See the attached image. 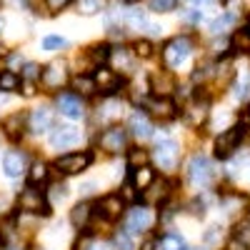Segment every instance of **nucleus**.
Instances as JSON below:
<instances>
[{
    "label": "nucleus",
    "instance_id": "2",
    "mask_svg": "<svg viewBox=\"0 0 250 250\" xmlns=\"http://www.w3.org/2000/svg\"><path fill=\"white\" fill-rule=\"evenodd\" d=\"M18 208L28 215H50V203L43 190H38L35 185H28L23 193L18 195Z\"/></svg>",
    "mask_w": 250,
    "mask_h": 250
},
{
    "label": "nucleus",
    "instance_id": "25",
    "mask_svg": "<svg viewBox=\"0 0 250 250\" xmlns=\"http://www.w3.org/2000/svg\"><path fill=\"white\" fill-rule=\"evenodd\" d=\"M73 90H78V95H93L98 90L95 85V78H88V75H75L73 78Z\"/></svg>",
    "mask_w": 250,
    "mask_h": 250
},
{
    "label": "nucleus",
    "instance_id": "7",
    "mask_svg": "<svg viewBox=\"0 0 250 250\" xmlns=\"http://www.w3.org/2000/svg\"><path fill=\"white\" fill-rule=\"evenodd\" d=\"M153 160H155V165L160 170L173 173L178 168V163H180V148L173 140H163V143H158V148L153 153Z\"/></svg>",
    "mask_w": 250,
    "mask_h": 250
},
{
    "label": "nucleus",
    "instance_id": "33",
    "mask_svg": "<svg viewBox=\"0 0 250 250\" xmlns=\"http://www.w3.org/2000/svg\"><path fill=\"white\" fill-rule=\"evenodd\" d=\"M173 88H175V85H173L170 78H153V90H155L158 95H168Z\"/></svg>",
    "mask_w": 250,
    "mask_h": 250
},
{
    "label": "nucleus",
    "instance_id": "20",
    "mask_svg": "<svg viewBox=\"0 0 250 250\" xmlns=\"http://www.w3.org/2000/svg\"><path fill=\"white\" fill-rule=\"evenodd\" d=\"M130 133L138 138V140H148L153 135V123L145 113H133L130 115Z\"/></svg>",
    "mask_w": 250,
    "mask_h": 250
},
{
    "label": "nucleus",
    "instance_id": "11",
    "mask_svg": "<svg viewBox=\"0 0 250 250\" xmlns=\"http://www.w3.org/2000/svg\"><path fill=\"white\" fill-rule=\"evenodd\" d=\"M185 123L188 125H193V128H200V125L208 120V115H210V103H208V98L200 100V95L190 103V105L185 108Z\"/></svg>",
    "mask_w": 250,
    "mask_h": 250
},
{
    "label": "nucleus",
    "instance_id": "4",
    "mask_svg": "<svg viewBox=\"0 0 250 250\" xmlns=\"http://www.w3.org/2000/svg\"><path fill=\"white\" fill-rule=\"evenodd\" d=\"M188 180L198 188H208L215 180V168H213V160L205 158V155H193L190 165H188Z\"/></svg>",
    "mask_w": 250,
    "mask_h": 250
},
{
    "label": "nucleus",
    "instance_id": "15",
    "mask_svg": "<svg viewBox=\"0 0 250 250\" xmlns=\"http://www.w3.org/2000/svg\"><path fill=\"white\" fill-rule=\"evenodd\" d=\"M170 195V183L168 180H153L143 190V203L145 205H163Z\"/></svg>",
    "mask_w": 250,
    "mask_h": 250
},
{
    "label": "nucleus",
    "instance_id": "28",
    "mask_svg": "<svg viewBox=\"0 0 250 250\" xmlns=\"http://www.w3.org/2000/svg\"><path fill=\"white\" fill-rule=\"evenodd\" d=\"M45 180H48V165L45 163H33L30 173H28V183L38 185V183H45Z\"/></svg>",
    "mask_w": 250,
    "mask_h": 250
},
{
    "label": "nucleus",
    "instance_id": "29",
    "mask_svg": "<svg viewBox=\"0 0 250 250\" xmlns=\"http://www.w3.org/2000/svg\"><path fill=\"white\" fill-rule=\"evenodd\" d=\"M148 160H150V155L145 153V150H140V148H133V150L128 153V168H130V170H135V168H143V165H148Z\"/></svg>",
    "mask_w": 250,
    "mask_h": 250
},
{
    "label": "nucleus",
    "instance_id": "48",
    "mask_svg": "<svg viewBox=\"0 0 250 250\" xmlns=\"http://www.w3.org/2000/svg\"><path fill=\"white\" fill-rule=\"evenodd\" d=\"M188 3H193V5H200V3H205V0H188Z\"/></svg>",
    "mask_w": 250,
    "mask_h": 250
},
{
    "label": "nucleus",
    "instance_id": "50",
    "mask_svg": "<svg viewBox=\"0 0 250 250\" xmlns=\"http://www.w3.org/2000/svg\"><path fill=\"white\" fill-rule=\"evenodd\" d=\"M0 55H3V48H0Z\"/></svg>",
    "mask_w": 250,
    "mask_h": 250
},
{
    "label": "nucleus",
    "instance_id": "26",
    "mask_svg": "<svg viewBox=\"0 0 250 250\" xmlns=\"http://www.w3.org/2000/svg\"><path fill=\"white\" fill-rule=\"evenodd\" d=\"M20 78L15 70H3L0 73V93H15L20 88Z\"/></svg>",
    "mask_w": 250,
    "mask_h": 250
},
{
    "label": "nucleus",
    "instance_id": "30",
    "mask_svg": "<svg viewBox=\"0 0 250 250\" xmlns=\"http://www.w3.org/2000/svg\"><path fill=\"white\" fill-rule=\"evenodd\" d=\"M105 8V0H78V13L83 15H95Z\"/></svg>",
    "mask_w": 250,
    "mask_h": 250
},
{
    "label": "nucleus",
    "instance_id": "12",
    "mask_svg": "<svg viewBox=\"0 0 250 250\" xmlns=\"http://www.w3.org/2000/svg\"><path fill=\"white\" fill-rule=\"evenodd\" d=\"M40 83H43L45 88L55 90V88H62L68 83V70L62 62H50L48 68H43V73H40Z\"/></svg>",
    "mask_w": 250,
    "mask_h": 250
},
{
    "label": "nucleus",
    "instance_id": "46",
    "mask_svg": "<svg viewBox=\"0 0 250 250\" xmlns=\"http://www.w3.org/2000/svg\"><path fill=\"white\" fill-rule=\"evenodd\" d=\"M3 28H5V18L0 15V35H3Z\"/></svg>",
    "mask_w": 250,
    "mask_h": 250
},
{
    "label": "nucleus",
    "instance_id": "10",
    "mask_svg": "<svg viewBox=\"0 0 250 250\" xmlns=\"http://www.w3.org/2000/svg\"><path fill=\"white\" fill-rule=\"evenodd\" d=\"M100 218H105V220H118L123 213H125V200L123 195H105V198H100L95 203V210Z\"/></svg>",
    "mask_w": 250,
    "mask_h": 250
},
{
    "label": "nucleus",
    "instance_id": "22",
    "mask_svg": "<svg viewBox=\"0 0 250 250\" xmlns=\"http://www.w3.org/2000/svg\"><path fill=\"white\" fill-rule=\"evenodd\" d=\"M245 205H248V198L240 195V193H225L220 198V208L228 213V215H238L245 210Z\"/></svg>",
    "mask_w": 250,
    "mask_h": 250
},
{
    "label": "nucleus",
    "instance_id": "44",
    "mask_svg": "<svg viewBox=\"0 0 250 250\" xmlns=\"http://www.w3.org/2000/svg\"><path fill=\"white\" fill-rule=\"evenodd\" d=\"M185 18H188V20H193V23H195V20H200V13H198V10H193V13H188Z\"/></svg>",
    "mask_w": 250,
    "mask_h": 250
},
{
    "label": "nucleus",
    "instance_id": "13",
    "mask_svg": "<svg viewBox=\"0 0 250 250\" xmlns=\"http://www.w3.org/2000/svg\"><path fill=\"white\" fill-rule=\"evenodd\" d=\"M53 123H55V110H50V108H38V110H33L30 115H28V130H33V133H48L50 128H53Z\"/></svg>",
    "mask_w": 250,
    "mask_h": 250
},
{
    "label": "nucleus",
    "instance_id": "51",
    "mask_svg": "<svg viewBox=\"0 0 250 250\" xmlns=\"http://www.w3.org/2000/svg\"><path fill=\"white\" fill-rule=\"evenodd\" d=\"M248 113H250V105H248Z\"/></svg>",
    "mask_w": 250,
    "mask_h": 250
},
{
    "label": "nucleus",
    "instance_id": "6",
    "mask_svg": "<svg viewBox=\"0 0 250 250\" xmlns=\"http://www.w3.org/2000/svg\"><path fill=\"white\" fill-rule=\"evenodd\" d=\"M98 145L105 153L115 155V153H123L125 148H128V130L120 128V125H110L108 130H103L100 138H98Z\"/></svg>",
    "mask_w": 250,
    "mask_h": 250
},
{
    "label": "nucleus",
    "instance_id": "18",
    "mask_svg": "<svg viewBox=\"0 0 250 250\" xmlns=\"http://www.w3.org/2000/svg\"><path fill=\"white\" fill-rule=\"evenodd\" d=\"M133 58H135V53H133V50L118 45V48H110L108 62L113 65V70H115V73H130V70H133Z\"/></svg>",
    "mask_w": 250,
    "mask_h": 250
},
{
    "label": "nucleus",
    "instance_id": "9",
    "mask_svg": "<svg viewBox=\"0 0 250 250\" xmlns=\"http://www.w3.org/2000/svg\"><path fill=\"white\" fill-rule=\"evenodd\" d=\"M58 110L65 115V118H83L85 115V103H83V98L78 93H60L58 100H55Z\"/></svg>",
    "mask_w": 250,
    "mask_h": 250
},
{
    "label": "nucleus",
    "instance_id": "21",
    "mask_svg": "<svg viewBox=\"0 0 250 250\" xmlns=\"http://www.w3.org/2000/svg\"><path fill=\"white\" fill-rule=\"evenodd\" d=\"M25 123H28V115H23V113H13V115H8V118L3 120V125H0V128L5 130L8 138L18 140L20 135H23V130H25Z\"/></svg>",
    "mask_w": 250,
    "mask_h": 250
},
{
    "label": "nucleus",
    "instance_id": "47",
    "mask_svg": "<svg viewBox=\"0 0 250 250\" xmlns=\"http://www.w3.org/2000/svg\"><path fill=\"white\" fill-rule=\"evenodd\" d=\"M5 240V233H3V225H0V243H3Z\"/></svg>",
    "mask_w": 250,
    "mask_h": 250
},
{
    "label": "nucleus",
    "instance_id": "41",
    "mask_svg": "<svg viewBox=\"0 0 250 250\" xmlns=\"http://www.w3.org/2000/svg\"><path fill=\"white\" fill-rule=\"evenodd\" d=\"M128 25H133V28H143V25H148V20H145V15L140 13H130V18H128Z\"/></svg>",
    "mask_w": 250,
    "mask_h": 250
},
{
    "label": "nucleus",
    "instance_id": "49",
    "mask_svg": "<svg viewBox=\"0 0 250 250\" xmlns=\"http://www.w3.org/2000/svg\"><path fill=\"white\" fill-rule=\"evenodd\" d=\"M123 3H128V5H135V3H140V0H123Z\"/></svg>",
    "mask_w": 250,
    "mask_h": 250
},
{
    "label": "nucleus",
    "instance_id": "27",
    "mask_svg": "<svg viewBox=\"0 0 250 250\" xmlns=\"http://www.w3.org/2000/svg\"><path fill=\"white\" fill-rule=\"evenodd\" d=\"M158 250H188V245L183 243V238H180V235L168 233V235H163V238H160Z\"/></svg>",
    "mask_w": 250,
    "mask_h": 250
},
{
    "label": "nucleus",
    "instance_id": "16",
    "mask_svg": "<svg viewBox=\"0 0 250 250\" xmlns=\"http://www.w3.org/2000/svg\"><path fill=\"white\" fill-rule=\"evenodd\" d=\"M3 170H5L8 178H20V175L28 170V155L20 153V150L5 153V158H3Z\"/></svg>",
    "mask_w": 250,
    "mask_h": 250
},
{
    "label": "nucleus",
    "instance_id": "32",
    "mask_svg": "<svg viewBox=\"0 0 250 250\" xmlns=\"http://www.w3.org/2000/svg\"><path fill=\"white\" fill-rule=\"evenodd\" d=\"M233 23H235V15H233V13H225L223 18L213 20V25H210V30H213L215 35H220V33H225L228 28H230Z\"/></svg>",
    "mask_w": 250,
    "mask_h": 250
},
{
    "label": "nucleus",
    "instance_id": "38",
    "mask_svg": "<svg viewBox=\"0 0 250 250\" xmlns=\"http://www.w3.org/2000/svg\"><path fill=\"white\" fill-rule=\"evenodd\" d=\"M40 73H43V68L40 65H35V62H28V65L23 68V80H35V78H40Z\"/></svg>",
    "mask_w": 250,
    "mask_h": 250
},
{
    "label": "nucleus",
    "instance_id": "43",
    "mask_svg": "<svg viewBox=\"0 0 250 250\" xmlns=\"http://www.w3.org/2000/svg\"><path fill=\"white\" fill-rule=\"evenodd\" d=\"M90 250H113V245H110V243H105V240H100V243H93V245H90Z\"/></svg>",
    "mask_w": 250,
    "mask_h": 250
},
{
    "label": "nucleus",
    "instance_id": "14",
    "mask_svg": "<svg viewBox=\"0 0 250 250\" xmlns=\"http://www.w3.org/2000/svg\"><path fill=\"white\" fill-rule=\"evenodd\" d=\"M145 108H148L150 115H155V118H160V120H173V118L178 115V105H175L168 95H160V98H155V100H148V103H145Z\"/></svg>",
    "mask_w": 250,
    "mask_h": 250
},
{
    "label": "nucleus",
    "instance_id": "40",
    "mask_svg": "<svg viewBox=\"0 0 250 250\" xmlns=\"http://www.w3.org/2000/svg\"><path fill=\"white\" fill-rule=\"evenodd\" d=\"M250 245L245 243V240H240V238H230V240H228V245H225V250H248Z\"/></svg>",
    "mask_w": 250,
    "mask_h": 250
},
{
    "label": "nucleus",
    "instance_id": "19",
    "mask_svg": "<svg viewBox=\"0 0 250 250\" xmlns=\"http://www.w3.org/2000/svg\"><path fill=\"white\" fill-rule=\"evenodd\" d=\"M95 85L105 93V95H115V90L123 85V80L115 70H108V68H98L95 73Z\"/></svg>",
    "mask_w": 250,
    "mask_h": 250
},
{
    "label": "nucleus",
    "instance_id": "3",
    "mask_svg": "<svg viewBox=\"0 0 250 250\" xmlns=\"http://www.w3.org/2000/svg\"><path fill=\"white\" fill-rule=\"evenodd\" d=\"M190 50H193V40L188 35H178V38L168 40L165 48H163L165 65H168V68H180L183 62L188 60V55H190Z\"/></svg>",
    "mask_w": 250,
    "mask_h": 250
},
{
    "label": "nucleus",
    "instance_id": "34",
    "mask_svg": "<svg viewBox=\"0 0 250 250\" xmlns=\"http://www.w3.org/2000/svg\"><path fill=\"white\" fill-rule=\"evenodd\" d=\"M108 55H110V48L108 45H95L93 50H90V58H93V62L100 68L103 62H108Z\"/></svg>",
    "mask_w": 250,
    "mask_h": 250
},
{
    "label": "nucleus",
    "instance_id": "31",
    "mask_svg": "<svg viewBox=\"0 0 250 250\" xmlns=\"http://www.w3.org/2000/svg\"><path fill=\"white\" fill-rule=\"evenodd\" d=\"M113 245H115V250H135L133 238H130L128 230H118L115 238H113Z\"/></svg>",
    "mask_w": 250,
    "mask_h": 250
},
{
    "label": "nucleus",
    "instance_id": "36",
    "mask_svg": "<svg viewBox=\"0 0 250 250\" xmlns=\"http://www.w3.org/2000/svg\"><path fill=\"white\" fill-rule=\"evenodd\" d=\"M178 0H150V10L153 13H170L175 10Z\"/></svg>",
    "mask_w": 250,
    "mask_h": 250
},
{
    "label": "nucleus",
    "instance_id": "5",
    "mask_svg": "<svg viewBox=\"0 0 250 250\" xmlns=\"http://www.w3.org/2000/svg\"><path fill=\"white\" fill-rule=\"evenodd\" d=\"M93 163V153L90 150H80V153H68L60 155L55 160V170L62 175H78L83 170H88V165Z\"/></svg>",
    "mask_w": 250,
    "mask_h": 250
},
{
    "label": "nucleus",
    "instance_id": "42",
    "mask_svg": "<svg viewBox=\"0 0 250 250\" xmlns=\"http://www.w3.org/2000/svg\"><path fill=\"white\" fill-rule=\"evenodd\" d=\"M45 3H48V8H50L53 13H58V10H62V8H68L73 0H45Z\"/></svg>",
    "mask_w": 250,
    "mask_h": 250
},
{
    "label": "nucleus",
    "instance_id": "24",
    "mask_svg": "<svg viewBox=\"0 0 250 250\" xmlns=\"http://www.w3.org/2000/svg\"><path fill=\"white\" fill-rule=\"evenodd\" d=\"M90 215H93V205L90 203H78L73 210H70V223L75 228H85L88 220H90Z\"/></svg>",
    "mask_w": 250,
    "mask_h": 250
},
{
    "label": "nucleus",
    "instance_id": "35",
    "mask_svg": "<svg viewBox=\"0 0 250 250\" xmlns=\"http://www.w3.org/2000/svg\"><path fill=\"white\" fill-rule=\"evenodd\" d=\"M65 45H68V40L60 38V35H48V38H43V50H60V48H65Z\"/></svg>",
    "mask_w": 250,
    "mask_h": 250
},
{
    "label": "nucleus",
    "instance_id": "52",
    "mask_svg": "<svg viewBox=\"0 0 250 250\" xmlns=\"http://www.w3.org/2000/svg\"><path fill=\"white\" fill-rule=\"evenodd\" d=\"M0 3H3V0H0Z\"/></svg>",
    "mask_w": 250,
    "mask_h": 250
},
{
    "label": "nucleus",
    "instance_id": "45",
    "mask_svg": "<svg viewBox=\"0 0 250 250\" xmlns=\"http://www.w3.org/2000/svg\"><path fill=\"white\" fill-rule=\"evenodd\" d=\"M143 250H155V243H150V240H148V243L143 245Z\"/></svg>",
    "mask_w": 250,
    "mask_h": 250
},
{
    "label": "nucleus",
    "instance_id": "17",
    "mask_svg": "<svg viewBox=\"0 0 250 250\" xmlns=\"http://www.w3.org/2000/svg\"><path fill=\"white\" fill-rule=\"evenodd\" d=\"M80 143V133L75 128H70V125H62V128H55L50 133V145L53 148H60V150H65V148H73V145Z\"/></svg>",
    "mask_w": 250,
    "mask_h": 250
},
{
    "label": "nucleus",
    "instance_id": "23",
    "mask_svg": "<svg viewBox=\"0 0 250 250\" xmlns=\"http://www.w3.org/2000/svg\"><path fill=\"white\" fill-rule=\"evenodd\" d=\"M153 180H155V173H153V168H148V165L130 170V183L135 185V190H145Z\"/></svg>",
    "mask_w": 250,
    "mask_h": 250
},
{
    "label": "nucleus",
    "instance_id": "39",
    "mask_svg": "<svg viewBox=\"0 0 250 250\" xmlns=\"http://www.w3.org/2000/svg\"><path fill=\"white\" fill-rule=\"evenodd\" d=\"M235 238H240V240H245L248 245H250V220H245V223H238V228H235V233H233Z\"/></svg>",
    "mask_w": 250,
    "mask_h": 250
},
{
    "label": "nucleus",
    "instance_id": "1",
    "mask_svg": "<svg viewBox=\"0 0 250 250\" xmlns=\"http://www.w3.org/2000/svg\"><path fill=\"white\" fill-rule=\"evenodd\" d=\"M245 135H248V123H245V120H240V123L230 125L228 130H223V133L218 135V140H215V158H218V160L230 158V155L238 150V145L245 140Z\"/></svg>",
    "mask_w": 250,
    "mask_h": 250
},
{
    "label": "nucleus",
    "instance_id": "8",
    "mask_svg": "<svg viewBox=\"0 0 250 250\" xmlns=\"http://www.w3.org/2000/svg\"><path fill=\"white\" fill-rule=\"evenodd\" d=\"M155 223L150 205H135L128 210V220H125V230L128 233H145Z\"/></svg>",
    "mask_w": 250,
    "mask_h": 250
},
{
    "label": "nucleus",
    "instance_id": "37",
    "mask_svg": "<svg viewBox=\"0 0 250 250\" xmlns=\"http://www.w3.org/2000/svg\"><path fill=\"white\" fill-rule=\"evenodd\" d=\"M133 53H135L138 58H150V55H153V45L148 43V40H138V43L133 45Z\"/></svg>",
    "mask_w": 250,
    "mask_h": 250
}]
</instances>
